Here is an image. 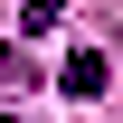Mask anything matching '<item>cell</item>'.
Returning a JSON list of instances; mask_svg holds the SVG:
<instances>
[{
  "label": "cell",
  "instance_id": "cell-2",
  "mask_svg": "<svg viewBox=\"0 0 123 123\" xmlns=\"http://www.w3.org/2000/svg\"><path fill=\"white\" fill-rule=\"evenodd\" d=\"M29 85H38V66H29V57L10 47V57H0V95H29Z\"/></svg>",
  "mask_w": 123,
  "mask_h": 123
},
{
  "label": "cell",
  "instance_id": "cell-1",
  "mask_svg": "<svg viewBox=\"0 0 123 123\" xmlns=\"http://www.w3.org/2000/svg\"><path fill=\"white\" fill-rule=\"evenodd\" d=\"M57 85H66V95H104V85H114V66H104V47H76V57L57 66Z\"/></svg>",
  "mask_w": 123,
  "mask_h": 123
},
{
  "label": "cell",
  "instance_id": "cell-3",
  "mask_svg": "<svg viewBox=\"0 0 123 123\" xmlns=\"http://www.w3.org/2000/svg\"><path fill=\"white\" fill-rule=\"evenodd\" d=\"M57 10H66V0H29V19H19V29H29V38H38V29H57Z\"/></svg>",
  "mask_w": 123,
  "mask_h": 123
}]
</instances>
